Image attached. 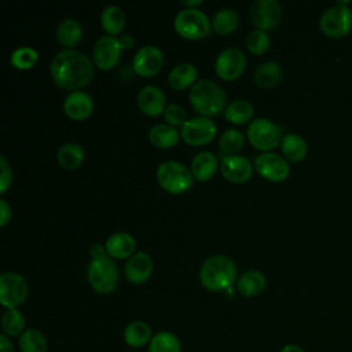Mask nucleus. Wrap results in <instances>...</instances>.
I'll return each mask as SVG.
<instances>
[{"instance_id":"nucleus-1","label":"nucleus","mask_w":352,"mask_h":352,"mask_svg":"<svg viewBox=\"0 0 352 352\" xmlns=\"http://www.w3.org/2000/svg\"><path fill=\"white\" fill-rule=\"evenodd\" d=\"M55 84L63 89H77L87 85L94 77L91 59L77 50H62L56 52L50 65Z\"/></svg>"},{"instance_id":"nucleus-2","label":"nucleus","mask_w":352,"mask_h":352,"mask_svg":"<svg viewBox=\"0 0 352 352\" xmlns=\"http://www.w3.org/2000/svg\"><path fill=\"white\" fill-rule=\"evenodd\" d=\"M199 279L202 286L210 292L228 290L236 279L235 263L227 256L213 254L204 261Z\"/></svg>"},{"instance_id":"nucleus-3","label":"nucleus","mask_w":352,"mask_h":352,"mask_svg":"<svg viewBox=\"0 0 352 352\" xmlns=\"http://www.w3.org/2000/svg\"><path fill=\"white\" fill-rule=\"evenodd\" d=\"M191 106L204 117H212L226 110V92L212 80H198L188 94Z\"/></svg>"},{"instance_id":"nucleus-4","label":"nucleus","mask_w":352,"mask_h":352,"mask_svg":"<svg viewBox=\"0 0 352 352\" xmlns=\"http://www.w3.org/2000/svg\"><path fill=\"white\" fill-rule=\"evenodd\" d=\"M87 279L91 287L100 293H111L118 285V267L110 256L91 260L87 268Z\"/></svg>"},{"instance_id":"nucleus-5","label":"nucleus","mask_w":352,"mask_h":352,"mask_svg":"<svg viewBox=\"0 0 352 352\" xmlns=\"http://www.w3.org/2000/svg\"><path fill=\"white\" fill-rule=\"evenodd\" d=\"M157 180L164 190L180 194L192 186V173L182 162L165 161L157 169Z\"/></svg>"},{"instance_id":"nucleus-6","label":"nucleus","mask_w":352,"mask_h":352,"mask_svg":"<svg viewBox=\"0 0 352 352\" xmlns=\"http://www.w3.org/2000/svg\"><path fill=\"white\" fill-rule=\"evenodd\" d=\"M176 32L190 40L205 37L210 30V22L206 14L198 8H184L175 16Z\"/></svg>"},{"instance_id":"nucleus-7","label":"nucleus","mask_w":352,"mask_h":352,"mask_svg":"<svg viewBox=\"0 0 352 352\" xmlns=\"http://www.w3.org/2000/svg\"><path fill=\"white\" fill-rule=\"evenodd\" d=\"M320 30L331 38L346 36L352 30V10L342 3L327 8L319 21Z\"/></svg>"},{"instance_id":"nucleus-8","label":"nucleus","mask_w":352,"mask_h":352,"mask_svg":"<svg viewBox=\"0 0 352 352\" xmlns=\"http://www.w3.org/2000/svg\"><path fill=\"white\" fill-rule=\"evenodd\" d=\"M248 138L258 150L275 148L282 142V128L267 118H256L248 126Z\"/></svg>"},{"instance_id":"nucleus-9","label":"nucleus","mask_w":352,"mask_h":352,"mask_svg":"<svg viewBox=\"0 0 352 352\" xmlns=\"http://www.w3.org/2000/svg\"><path fill=\"white\" fill-rule=\"evenodd\" d=\"M26 279L18 272H4L0 276V302L7 308H16L28 297Z\"/></svg>"},{"instance_id":"nucleus-10","label":"nucleus","mask_w":352,"mask_h":352,"mask_svg":"<svg viewBox=\"0 0 352 352\" xmlns=\"http://www.w3.org/2000/svg\"><path fill=\"white\" fill-rule=\"evenodd\" d=\"M182 138L191 146H202L209 143L216 135V124L208 117L198 116L187 120L182 125Z\"/></svg>"},{"instance_id":"nucleus-11","label":"nucleus","mask_w":352,"mask_h":352,"mask_svg":"<svg viewBox=\"0 0 352 352\" xmlns=\"http://www.w3.org/2000/svg\"><path fill=\"white\" fill-rule=\"evenodd\" d=\"M256 170L267 180L282 182L289 176L290 168L285 157L267 151L254 158Z\"/></svg>"},{"instance_id":"nucleus-12","label":"nucleus","mask_w":352,"mask_h":352,"mask_svg":"<svg viewBox=\"0 0 352 352\" xmlns=\"http://www.w3.org/2000/svg\"><path fill=\"white\" fill-rule=\"evenodd\" d=\"M246 66L245 54L238 48H226L223 50L214 62V70L219 77L223 80H235L238 78Z\"/></svg>"},{"instance_id":"nucleus-13","label":"nucleus","mask_w":352,"mask_h":352,"mask_svg":"<svg viewBox=\"0 0 352 352\" xmlns=\"http://www.w3.org/2000/svg\"><path fill=\"white\" fill-rule=\"evenodd\" d=\"M282 16L280 4L276 0H256L250 6V18L260 30L274 29Z\"/></svg>"},{"instance_id":"nucleus-14","label":"nucleus","mask_w":352,"mask_h":352,"mask_svg":"<svg viewBox=\"0 0 352 352\" xmlns=\"http://www.w3.org/2000/svg\"><path fill=\"white\" fill-rule=\"evenodd\" d=\"M122 47L120 44L118 37L114 36H103L100 37L94 47V62L99 69L109 70L113 69L121 56Z\"/></svg>"},{"instance_id":"nucleus-15","label":"nucleus","mask_w":352,"mask_h":352,"mask_svg":"<svg viewBox=\"0 0 352 352\" xmlns=\"http://www.w3.org/2000/svg\"><path fill=\"white\" fill-rule=\"evenodd\" d=\"M164 65V55L154 45L142 47L133 56L132 67L139 76L150 77L157 74Z\"/></svg>"},{"instance_id":"nucleus-16","label":"nucleus","mask_w":352,"mask_h":352,"mask_svg":"<svg viewBox=\"0 0 352 352\" xmlns=\"http://www.w3.org/2000/svg\"><path fill=\"white\" fill-rule=\"evenodd\" d=\"M221 175L232 183H245L250 179L253 166L252 162L242 155H226L220 165Z\"/></svg>"},{"instance_id":"nucleus-17","label":"nucleus","mask_w":352,"mask_h":352,"mask_svg":"<svg viewBox=\"0 0 352 352\" xmlns=\"http://www.w3.org/2000/svg\"><path fill=\"white\" fill-rule=\"evenodd\" d=\"M125 276L131 283L139 285L146 282L153 272V260L144 252H138L129 257L125 264Z\"/></svg>"},{"instance_id":"nucleus-18","label":"nucleus","mask_w":352,"mask_h":352,"mask_svg":"<svg viewBox=\"0 0 352 352\" xmlns=\"http://www.w3.org/2000/svg\"><path fill=\"white\" fill-rule=\"evenodd\" d=\"M165 94L157 85H146L139 91L138 106L147 116H158L165 110Z\"/></svg>"},{"instance_id":"nucleus-19","label":"nucleus","mask_w":352,"mask_h":352,"mask_svg":"<svg viewBox=\"0 0 352 352\" xmlns=\"http://www.w3.org/2000/svg\"><path fill=\"white\" fill-rule=\"evenodd\" d=\"M65 113L74 120L87 118L94 110L92 98L82 91H73L69 94L63 102Z\"/></svg>"},{"instance_id":"nucleus-20","label":"nucleus","mask_w":352,"mask_h":352,"mask_svg":"<svg viewBox=\"0 0 352 352\" xmlns=\"http://www.w3.org/2000/svg\"><path fill=\"white\" fill-rule=\"evenodd\" d=\"M106 252L110 257L125 258L135 252V238L128 232H116L106 239Z\"/></svg>"},{"instance_id":"nucleus-21","label":"nucleus","mask_w":352,"mask_h":352,"mask_svg":"<svg viewBox=\"0 0 352 352\" xmlns=\"http://www.w3.org/2000/svg\"><path fill=\"white\" fill-rule=\"evenodd\" d=\"M153 338L151 327L144 320H132L124 329V341L131 348H142Z\"/></svg>"},{"instance_id":"nucleus-22","label":"nucleus","mask_w":352,"mask_h":352,"mask_svg":"<svg viewBox=\"0 0 352 352\" xmlns=\"http://www.w3.org/2000/svg\"><path fill=\"white\" fill-rule=\"evenodd\" d=\"M55 36H56V40L59 41V44L72 50V47H74L77 43H80V40L82 37V28H81L80 22H77L76 19L66 18L58 23Z\"/></svg>"},{"instance_id":"nucleus-23","label":"nucleus","mask_w":352,"mask_h":352,"mask_svg":"<svg viewBox=\"0 0 352 352\" xmlns=\"http://www.w3.org/2000/svg\"><path fill=\"white\" fill-rule=\"evenodd\" d=\"M217 170V158L210 151L198 153L191 162V173L195 179L209 180Z\"/></svg>"},{"instance_id":"nucleus-24","label":"nucleus","mask_w":352,"mask_h":352,"mask_svg":"<svg viewBox=\"0 0 352 352\" xmlns=\"http://www.w3.org/2000/svg\"><path fill=\"white\" fill-rule=\"evenodd\" d=\"M265 287V276L257 270H249L243 272L236 280L238 292L245 297H253L260 294Z\"/></svg>"},{"instance_id":"nucleus-25","label":"nucleus","mask_w":352,"mask_h":352,"mask_svg":"<svg viewBox=\"0 0 352 352\" xmlns=\"http://www.w3.org/2000/svg\"><path fill=\"white\" fill-rule=\"evenodd\" d=\"M254 82L260 88H272L282 78V69L276 62H264L254 70Z\"/></svg>"},{"instance_id":"nucleus-26","label":"nucleus","mask_w":352,"mask_h":352,"mask_svg":"<svg viewBox=\"0 0 352 352\" xmlns=\"http://www.w3.org/2000/svg\"><path fill=\"white\" fill-rule=\"evenodd\" d=\"M195 78H197V67L188 62L179 63L170 70L168 76L169 85L175 89H184L190 87L195 81Z\"/></svg>"},{"instance_id":"nucleus-27","label":"nucleus","mask_w":352,"mask_h":352,"mask_svg":"<svg viewBox=\"0 0 352 352\" xmlns=\"http://www.w3.org/2000/svg\"><path fill=\"white\" fill-rule=\"evenodd\" d=\"M280 148L285 158L293 162L301 161L307 155V143L297 133L285 135L280 142Z\"/></svg>"},{"instance_id":"nucleus-28","label":"nucleus","mask_w":352,"mask_h":352,"mask_svg":"<svg viewBox=\"0 0 352 352\" xmlns=\"http://www.w3.org/2000/svg\"><path fill=\"white\" fill-rule=\"evenodd\" d=\"M150 142L161 148H168L179 142V132L176 131L175 126L172 125H165V124H157L150 129L148 133Z\"/></svg>"},{"instance_id":"nucleus-29","label":"nucleus","mask_w":352,"mask_h":352,"mask_svg":"<svg viewBox=\"0 0 352 352\" xmlns=\"http://www.w3.org/2000/svg\"><path fill=\"white\" fill-rule=\"evenodd\" d=\"M3 334L8 337L21 336L25 331V316L18 308H7L0 319Z\"/></svg>"},{"instance_id":"nucleus-30","label":"nucleus","mask_w":352,"mask_h":352,"mask_svg":"<svg viewBox=\"0 0 352 352\" xmlns=\"http://www.w3.org/2000/svg\"><path fill=\"white\" fill-rule=\"evenodd\" d=\"M58 162L66 169H76L84 161V150L77 143H65L59 147L56 154Z\"/></svg>"},{"instance_id":"nucleus-31","label":"nucleus","mask_w":352,"mask_h":352,"mask_svg":"<svg viewBox=\"0 0 352 352\" xmlns=\"http://www.w3.org/2000/svg\"><path fill=\"white\" fill-rule=\"evenodd\" d=\"M21 352H47V338L37 329H26L18 340Z\"/></svg>"},{"instance_id":"nucleus-32","label":"nucleus","mask_w":352,"mask_h":352,"mask_svg":"<svg viewBox=\"0 0 352 352\" xmlns=\"http://www.w3.org/2000/svg\"><path fill=\"white\" fill-rule=\"evenodd\" d=\"M100 22L103 29L110 33V36L118 34L125 25L124 11L117 6H107L100 14Z\"/></svg>"},{"instance_id":"nucleus-33","label":"nucleus","mask_w":352,"mask_h":352,"mask_svg":"<svg viewBox=\"0 0 352 352\" xmlns=\"http://www.w3.org/2000/svg\"><path fill=\"white\" fill-rule=\"evenodd\" d=\"M239 25V15L232 8H223L217 11L212 19V26L219 34L232 33Z\"/></svg>"},{"instance_id":"nucleus-34","label":"nucleus","mask_w":352,"mask_h":352,"mask_svg":"<svg viewBox=\"0 0 352 352\" xmlns=\"http://www.w3.org/2000/svg\"><path fill=\"white\" fill-rule=\"evenodd\" d=\"M253 116V104L245 99L232 100L224 110L227 121L234 124H245Z\"/></svg>"},{"instance_id":"nucleus-35","label":"nucleus","mask_w":352,"mask_h":352,"mask_svg":"<svg viewBox=\"0 0 352 352\" xmlns=\"http://www.w3.org/2000/svg\"><path fill=\"white\" fill-rule=\"evenodd\" d=\"M148 352H182V344L176 334L158 331L148 344Z\"/></svg>"},{"instance_id":"nucleus-36","label":"nucleus","mask_w":352,"mask_h":352,"mask_svg":"<svg viewBox=\"0 0 352 352\" xmlns=\"http://www.w3.org/2000/svg\"><path fill=\"white\" fill-rule=\"evenodd\" d=\"M245 143V138L241 131L238 129H227L220 135L219 139V147L223 153L232 155L238 153Z\"/></svg>"},{"instance_id":"nucleus-37","label":"nucleus","mask_w":352,"mask_h":352,"mask_svg":"<svg viewBox=\"0 0 352 352\" xmlns=\"http://www.w3.org/2000/svg\"><path fill=\"white\" fill-rule=\"evenodd\" d=\"M38 59L37 51L32 47H19L11 54V63L14 67L28 70L36 65Z\"/></svg>"},{"instance_id":"nucleus-38","label":"nucleus","mask_w":352,"mask_h":352,"mask_svg":"<svg viewBox=\"0 0 352 352\" xmlns=\"http://www.w3.org/2000/svg\"><path fill=\"white\" fill-rule=\"evenodd\" d=\"M246 47L252 54L261 55L270 47V37L264 30H253L246 37Z\"/></svg>"},{"instance_id":"nucleus-39","label":"nucleus","mask_w":352,"mask_h":352,"mask_svg":"<svg viewBox=\"0 0 352 352\" xmlns=\"http://www.w3.org/2000/svg\"><path fill=\"white\" fill-rule=\"evenodd\" d=\"M164 118L165 121L169 122V125L172 126H177V125H183L187 120H186V110L176 103L168 104L164 110Z\"/></svg>"},{"instance_id":"nucleus-40","label":"nucleus","mask_w":352,"mask_h":352,"mask_svg":"<svg viewBox=\"0 0 352 352\" xmlns=\"http://www.w3.org/2000/svg\"><path fill=\"white\" fill-rule=\"evenodd\" d=\"M12 180V172L4 155H0V192H6Z\"/></svg>"},{"instance_id":"nucleus-41","label":"nucleus","mask_w":352,"mask_h":352,"mask_svg":"<svg viewBox=\"0 0 352 352\" xmlns=\"http://www.w3.org/2000/svg\"><path fill=\"white\" fill-rule=\"evenodd\" d=\"M0 212H1L0 226H6L11 219V209H10L8 204L4 199H0Z\"/></svg>"},{"instance_id":"nucleus-42","label":"nucleus","mask_w":352,"mask_h":352,"mask_svg":"<svg viewBox=\"0 0 352 352\" xmlns=\"http://www.w3.org/2000/svg\"><path fill=\"white\" fill-rule=\"evenodd\" d=\"M106 256H107L106 248H103L102 245H99V243H95V245L91 248V257H92V260H96V258H102V257H106Z\"/></svg>"},{"instance_id":"nucleus-43","label":"nucleus","mask_w":352,"mask_h":352,"mask_svg":"<svg viewBox=\"0 0 352 352\" xmlns=\"http://www.w3.org/2000/svg\"><path fill=\"white\" fill-rule=\"evenodd\" d=\"M0 352H14L12 342L6 334H0Z\"/></svg>"},{"instance_id":"nucleus-44","label":"nucleus","mask_w":352,"mask_h":352,"mask_svg":"<svg viewBox=\"0 0 352 352\" xmlns=\"http://www.w3.org/2000/svg\"><path fill=\"white\" fill-rule=\"evenodd\" d=\"M118 40H120V44H121V47H122V50L125 48H131L132 45H133V37L131 36V34H122L121 37H118Z\"/></svg>"},{"instance_id":"nucleus-45","label":"nucleus","mask_w":352,"mask_h":352,"mask_svg":"<svg viewBox=\"0 0 352 352\" xmlns=\"http://www.w3.org/2000/svg\"><path fill=\"white\" fill-rule=\"evenodd\" d=\"M280 352H305L301 346H298V345H296V344H286L282 349H280Z\"/></svg>"},{"instance_id":"nucleus-46","label":"nucleus","mask_w":352,"mask_h":352,"mask_svg":"<svg viewBox=\"0 0 352 352\" xmlns=\"http://www.w3.org/2000/svg\"><path fill=\"white\" fill-rule=\"evenodd\" d=\"M182 3L187 6V8H195V6L201 4V0H182Z\"/></svg>"}]
</instances>
